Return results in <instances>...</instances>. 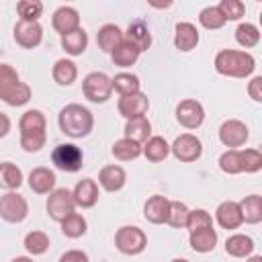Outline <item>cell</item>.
Returning a JSON list of instances; mask_svg holds the SVG:
<instances>
[{"mask_svg":"<svg viewBox=\"0 0 262 262\" xmlns=\"http://www.w3.org/2000/svg\"><path fill=\"white\" fill-rule=\"evenodd\" d=\"M8 131H10V119H8L4 113H0V139L6 137Z\"/></svg>","mask_w":262,"mask_h":262,"instance_id":"cell-48","label":"cell"},{"mask_svg":"<svg viewBox=\"0 0 262 262\" xmlns=\"http://www.w3.org/2000/svg\"><path fill=\"white\" fill-rule=\"evenodd\" d=\"M190 248L199 254H207V252H213L215 246H217V231L213 227H205V229H196V231H190Z\"/></svg>","mask_w":262,"mask_h":262,"instance_id":"cell-22","label":"cell"},{"mask_svg":"<svg viewBox=\"0 0 262 262\" xmlns=\"http://www.w3.org/2000/svg\"><path fill=\"white\" fill-rule=\"evenodd\" d=\"M215 219L223 229H237L244 223L239 205L235 201H223L215 211Z\"/></svg>","mask_w":262,"mask_h":262,"instance_id":"cell-16","label":"cell"},{"mask_svg":"<svg viewBox=\"0 0 262 262\" xmlns=\"http://www.w3.org/2000/svg\"><path fill=\"white\" fill-rule=\"evenodd\" d=\"M47 127V121H45V115L37 108H31L27 111L20 121H18V129L20 133H37V131H45Z\"/></svg>","mask_w":262,"mask_h":262,"instance_id":"cell-32","label":"cell"},{"mask_svg":"<svg viewBox=\"0 0 262 262\" xmlns=\"http://www.w3.org/2000/svg\"><path fill=\"white\" fill-rule=\"evenodd\" d=\"M205 227H213V217H211L205 209L188 211L186 229H188V231H196V229H205Z\"/></svg>","mask_w":262,"mask_h":262,"instance_id":"cell-43","label":"cell"},{"mask_svg":"<svg viewBox=\"0 0 262 262\" xmlns=\"http://www.w3.org/2000/svg\"><path fill=\"white\" fill-rule=\"evenodd\" d=\"M43 39V27L39 23H29V20H18L14 25V41L25 47V49H33L41 43Z\"/></svg>","mask_w":262,"mask_h":262,"instance_id":"cell-13","label":"cell"},{"mask_svg":"<svg viewBox=\"0 0 262 262\" xmlns=\"http://www.w3.org/2000/svg\"><path fill=\"white\" fill-rule=\"evenodd\" d=\"M217 8L225 20H239L246 12V4L242 0H221L217 4Z\"/></svg>","mask_w":262,"mask_h":262,"instance_id":"cell-42","label":"cell"},{"mask_svg":"<svg viewBox=\"0 0 262 262\" xmlns=\"http://www.w3.org/2000/svg\"><path fill=\"white\" fill-rule=\"evenodd\" d=\"M170 154H174V158L178 162H194L201 158L203 154V143L196 135L192 133H182L174 139V143L170 145Z\"/></svg>","mask_w":262,"mask_h":262,"instance_id":"cell-9","label":"cell"},{"mask_svg":"<svg viewBox=\"0 0 262 262\" xmlns=\"http://www.w3.org/2000/svg\"><path fill=\"white\" fill-rule=\"evenodd\" d=\"M248 94H250L252 100H256V102L262 100V76L252 78V82L248 84Z\"/></svg>","mask_w":262,"mask_h":262,"instance_id":"cell-46","label":"cell"},{"mask_svg":"<svg viewBox=\"0 0 262 262\" xmlns=\"http://www.w3.org/2000/svg\"><path fill=\"white\" fill-rule=\"evenodd\" d=\"M111 84H113V90H117L121 96L125 94H133V92H139V78L135 74H129V72H121L117 74L115 78H111Z\"/></svg>","mask_w":262,"mask_h":262,"instance_id":"cell-34","label":"cell"},{"mask_svg":"<svg viewBox=\"0 0 262 262\" xmlns=\"http://www.w3.org/2000/svg\"><path fill=\"white\" fill-rule=\"evenodd\" d=\"M51 76H53V80H55L59 86H70V84H74L76 78H78V68H76V63H74L72 59L61 57V59L55 61Z\"/></svg>","mask_w":262,"mask_h":262,"instance_id":"cell-31","label":"cell"},{"mask_svg":"<svg viewBox=\"0 0 262 262\" xmlns=\"http://www.w3.org/2000/svg\"><path fill=\"white\" fill-rule=\"evenodd\" d=\"M98 182H100V186H102L104 190H108V192H117V190H121V188L125 186V182H127V174H125V170H123L121 166L111 164V166H104V168L100 170V174H98Z\"/></svg>","mask_w":262,"mask_h":262,"instance_id":"cell-18","label":"cell"},{"mask_svg":"<svg viewBox=\"0 0 262 262\" xmlns=\"http://www.w3.org/2000/svg\"><path fill=\"white\" fill-rule=\"evenodd\" d=\"M59 262H88V256L82 250H68L66 254H61Z\"/></svg>","mask_w":262,"mask_h":262,"instance_id":"cell-47","label":"cell"},{"mask_svg":"<svg viewBox=\"0 0 262 262\" xmlns=\"http://www.w3.org/2000/svg\"><path fill=\"white\" fill-rule=\"evenodd\" d=\"M82 92L90 102H106L113 94V84L111 78L102 72H90L82 80Z\"/></svg>","mask_w":262,"mask_h":262,"instance_id":"cell-5","label":"cell"},{"mask_svg":"<svg viewBox=\"0 0 262 262\" xmlns=\"http://www.w3.org/2000/svg\"><path fill=\"white\" fill-rule=\"evenodd\" d=\"M76 209V203H74V196H72V190L68 188H53L47 196V213L53 221H63L68 215H72Z\"/></svg>","mask_w":262,"mask_h":262,"instance_id":"cell-8","label":"cell"},{"mask_svg":"<svg viewBox=\"0 0 262 262\" xmlns=\"http://www.w3.org/2000/svg\"><path fill=\"white\" fill-rule=\"evenodd\" d=\"M239 211H242V219L246 223H260L262 221V196L260 194H250L246 199H242L239 203Z\"/></svg>","mask_w":262,"mask_h":262,"instance_id":"cell-29","label":"cell"},{"mask_svg":"<svg viewBox=\"0 0 262 262\" xmlns=\"http://www.w3.org/2000/svg\"><path fill=\"white\" fill-rule=\"evenodd\" d=\"M59 129L63 135L68 137H86L90 131H92V125H94V119H92V113L82 106V104H66L61 111H59Z\"/></svg>","mask_w":262,"mask_h":262,"instance_id":"cell-1","label":"cell"},{"mask_svg":"<svg viewBox=\"0 0 262 262\" xmlns=\"http://www.w3.org/2000/svg\"><path fill=\"white\" fill-rule=\"evenodd\" d=\"M29 215V205L27 199L14 190L6 192L0 196V217L8 223H20Z\"/></svg>","mask_w":262,"mask_h":262,"instance_id":"cell-7","label":"cell"},{"mask_svg":"<svg viewBox=\"0 0 262 262\" xmlns=\"http://www.w3.org/2000/svg\"><path fill=\"white\" fill-rule=\"evenodd\" d=\"M235 41H237L242 47H246V49L258 45V41H260V31H258V27L252 25V23H242V25L235 29Z\"/></svg>","mask_w":262,"mask_h":262,"instance_id":"cell-37","label":"cell"},{"mask_svg":"<svg viewBox=\"0 0 262 262\" xmlns=\"http://www.w3.org/2000/svg\"><path fill=\"white\" fill-rule=\"evenodd\" d=\"M111 151H113V156L117 160L131 162V160H135V158L141 156V145L135 143V141H131V139H127V137H123V139H119V141L113 143V149Z\"/></svg>","mask_w":262,"mask_h":262,"instance_id":"cell-33","label":"cell"},{"mask_svg":"<svg viewBox=\"0 0 262 262\" xmlns=\"http://www.w3.org/2000/svg\"><path fill=\"white\" fill-rule=\"evenodd\" d=\"M123 39H125V35L117 25H102L96 33V43L104 53H111Z\"/></svg>","mask_w":262,"mask_h":262,"instance_id":"cell-25","label":"cell"},{"mask_svg":"<svg viewBox=\"0 0 262 262\" xmlns=\"http://www.w3.org/2000/svg\"><path fill=\"white\" fill-rule=\"evenodd\" d=\"M115 246H117V250L121 254L137 256V254H141L145 250L147 237H145L143 229H139L135 225H123L115 233Z\"/></svg>","mask_w":262,"mask_h":262,"instance_id":"cell-4","label":"cell"},{"mask_svg":"<svg viewBox=\"0 0 262 262\" xmlns=\"http://www.w3.org/2000/svg\"><path fill=\"white\" fill-rule=\"evenodd\" d=\"M61 47L68 55H82L88 47V35L86 31L80 27L68 35H61Z\"/></svg>","mask_w":262,"mask_h":262,"instance_id":"cell-28","label":"cell"},{"mask_svg":"<svg viewBox=\"0 0 262 262\" xmlns=\"http://www.w3.org/2000/svg\"><path fill=\"white\" fill-rule=\"evenodd\" d=\"M0 100L10 106H23L31 100V88L20 82L16 70L8 63H0Z\"/></svg>","mask_w":262,"mask_h":262,"instance_id":"cell-3","label":"cell"},{"mask_svg":"<svg viewBox=\"0 0 262 262\" xmlns=\"http://www.w3.org/2000/svg\"><path fill=\"white\" fill-rule=\"evenodd\" d=\"M219 168L225 172V174H239L242 168H239V151L237 149H227L219 156Z\"/></svg>","mask_w":262,"mask_h":262,"instance_id":"cell-45","label":"cell"},{"mask_svg":"<svg viewBox=\"0 0 262 262\" xmlns=\"http://www.w3.org/2000/svg\"><path fill=\"white\" fill-rule=\"evenodd\" d=\"M29 186L37 194H49L55 188V174H53V170H49L45 166L33 168L31 174H29Z\"/></svg>","mask_w":262,"mask_h":262,"instance_id":"cell-17","label":"cell"},{"mask_svg":"<svg viewBox=\"0 0 262 262\" xmlns=\"http://www.w3.org/2000/svg\"><path fill=\"white\" fill-rule=\"evenodd\" d=\"M51 162L61 172H78L84 162V154L74 143H59L51 151Z\"/></svg>","mask_w":262,"mask_h":262,"instance_id":"cell-6","label":"cell"},{"mask_svg":"<svg viewBox=\"0 0 262 262\" xmlns=\"http://www.w3.org/2000/svg\"><path fill=\"white\" fill-rule=\"evenodd\" d=\"M246 262H262V258H260V256H250Z\"/></svg>","mask_w":262,"mask_h":262,"instance_id":"cell-50","label":"cell"},{"mask_svg":"<svg viewBox=\"0 0 262 262\" xmlns=\"http://www.w3.org/2000/svg\"><path fill=\"white\" fill-rule=\"evenodd\" d=\"M72 196H74L76 207H82V209L94 207L96 201H98V184H96V180H92V178L80 180L76 184V188L72 190Z\"/></svg>","mask_w":262,"mask_h":262,"instance_id":"cell-15","label":"cell"},{"mask_svg":"<svg viewBox=\"0 0 262 262\" xmlns=\"http://www.w3.org/2000/svg\"><path fill=\"white\" fill-rule=\"evenodd\" d=\"M256 68V59L252 53L248 51H239V49H221L215 55V70L221 76H229V78H246L254 72Z\"/></svg>","mask_w":262,"mask_h":262,"instance_id":"cell-2","label":"cell"},{"mask_svg":"<svg viewBox=\"0 0 262 262\" xmlns=\"http://www.w3.org/2000/svg\"><path fill=\"white\" fill-rule=\"evenodd\" d=\"M139 49L135 47V45H131L127 39H123L113 51H111V59H113V63L115 66H119V68H129V66H133L137 59H139Z\"/></svg>","mask_w":262,"mask_h":262,"instance_id":"cell-26","label":"cell"},{"mask_svg":"<svg viewBox=\"0 0 262 262\" xmlns=\"http://www.w3.org/2000/svg\"><path fill=\"white\" fill-rule=\"evenodd\" d=\"M16 12H18L20 20L37 23V18L43 12V2H39V0H20L16 4Z\"/></svg>","mask_w":262,"mask_h":262,"instance_id":"cell-41","label":"cell"},{"mask_svg":"<svg viewBox=\"0 0 262 262\" xmlns=\"http://www.w3.org/2000/svg\"><path fill=\"white\" fill-rule=\"evenodd\" d=\"M225 252L233 258H248L254 252V239L244 233H233L225 239Z\"/></svg>","mask_w":262,"mask_h":262,"instance_id":"cell-23","label":"cell"},{"mask_svg":"<svg viewBox=\"0 0 262 262\" xmlns=\"http://www.w3.org/2000/svg\"><path fill=\"white\" fill-rule=\"evenodd\" d=\"M250 137V131L246 127V123H242L239 119H227L221 127H219V139L225 147L235 149L242 147Z\"/></svg>","mask_w":262,"mask_h":262,"instance_id":"cell-11","label":"cell"},{"mask_svg":"<svg viewBox=\"0 0 262 262\" xmlns=\"http://www.w3.org/2000/svg\"><path fill=\"white\" fill-rule=\"evenodd\" d=\"M174 45L180 51H192L199 45V31L192 23H178L174 33Z\"/></svg>","mask_w":262,"mask_h":262,"instance_id":"cell-20","label":"cell"},{"mask_svg":"<svg viewBox=\"0 0 262 262\" xmlns=\"http://www.w3.org/2000/svg\"><path fill=\"white\" fill-rule=\"evenodd\" d=\"M25 248H27V252L33 254V256L45 254L47 248H49V237H47V233H43V231H31V233H27V235H25Z\"/></svg>","mask_w":262,"mask_h":262,"instance_id":"cell-38","label":"cell"},{"mask_svg":"<svg viewBox=\"0 0 262 262\" xmlns=\"http://www.w3.org/2000/svg\"><path fill=\"white\" fill-rule=\"evenodd\" d=\"M188 207L182 203V201H170L168 205V215H166V223L180 229V227H186V219H188Z\"/></svg>","mask_w":262,"mask_h":262,"instance_id":"cell-36","label":"cell"},{"mask_svg":"<svg viewBox=\"0 0 262 262\" xmlns=\"http://www.w3.org/2000/svg\"><path fill=\"white\" fill-rule=\"evenodd\" d=\"M239 151V168L242 172H258L262 168V154L260 149H237Z\"/></svg>","mask_w":262,"mask_h":262,"instance_id":"cell-40","label":"cell"},{"mask_svg":"<svg viewBox=\"0 0 262 262\" xmlns=\"http://www.w3.org/2000/svg\"><path fill=\"white\" fill-rule=\"evenodd\" d=\"M172 262H188V260H184V258H174Z\"/></svg>","mask_w":262,"mask_h":262,"instance_id":"cell-51","label":"cell"},{"mask_svg":"<svg viewBox=\"0 0 262 262\" xmlns=\"http://www.w3.org/2000/svg\"><path fill=\"white\" fill-rule=\"evenodd\" d=\"M199 23H201L205 29H209V31H217V29H221L227 20L223 18V14L219 12L217 6H207V8H203V10L199 12Z\"/></svg>","mask_w":262,"mask_h":262,"instance_id":"cell-39","label":"cell"},{"mask_svg":"<svg viewBox=\"0 0 262 262\" xmlns=\"http://www.w3.org/2000/svg\"><path fill=\"white\" fill-rule=\"evenodd\" d=\"M123 35H125V39H127L131 45H135L139 51H145V49H149V45H151V35H149V29H147V25H145L143 20L131 23L129 29H127V33H123Z\"/></svg>","mask_w":262,"mask_h":262,"instance_id":"cell-24","label":"cell"},{"mask_svg":"<svg viewBox=\"0 0 262 262\" xmlns=\"http://www.w3.org/2000/svg\"><path fill=\"white\" fill-rule=\"evenodd\" d=\"M168 205H170V201H168L166 196L154 194V196H149V199L145 201V205H143V217H145L149 223H156V225L166 223Z\"/></svg>","mask_w":262,"mask_h":262,"instance_id":"cell-19","label":"cell"},{"mask_svg":"<svg viewBox=\"0 0 262 262\" xmlns=\"http://www.w3.org/2000/svg\"><path fill=\"white\" fill-rule=\"evenodd\" d=\"M125 137L135 141V143H145L149 137H151V123L147 121V117H135V119H129L127 125H125Z\"/></svg>","mask_w":262,"mask_h":262,"instance_id":"cell-21","label":"cell"},{"mask_svg":"<svg viewBox=\"0 0 262 262\" xmlns=\"http://www.w3.org/2000/svg\"><path fill=\"white\" fill-rule=\"evenodd\" d=\"M47 133L45 131H37V133H20V147L27 154H35L45 145Z\"/></svg>","mask_w":262,"mask_h":262,"instance_id":"cell-44","label":"cell"},{"mask_svg":"<svg viewBox=\"0 0 262 262\" xmlns=\"http://www.w3.org/2000/svg\"><path fill=\"white\" fill-rule=\"evenodd\" d=\"M23 184V172L12 162H0V188L6 192L16 190Z\"/></svg>","mask_w":262,"mask_h":262,"instance_id":"cell-30","label":"cell"},{"mask_svg":"<svg viewBox=\"0 0 262 262\" xmlns=\"http://www.w3.org/2000/svg\"><path fill=\"white\" fill-rule=\"evenodd\" d=\"M12 262H33V258H29V256H16V258H12Z\"/></svg>","mask_w":262,"mask_h":262,"instance_id":"cell-49","label":"cell"},{"mask_svg":"<svg viewBox=\"0 0 262 262\" xmlns=\"http://www.w3.org/2000/svg\"><path fill=\"white\" fill-rule=\"evenodd\" d=\"M117 108L119 113L129 121V119H135V117H143L149 108V100L143 92H133V94H125L119 98L117 102Z\"/></svg>","mask_w":262,"mask_h":262,"instance_id":"cell-12","label":"cell"},{"mask_svg":"<svg viewBox=\"0 0 262 262\" xmlns=\"http://www.w3.org/2000/svg\"><path fill=\"white\" fill-rule=\"evenodd\" d=\"M51 25H53V29H55L59 35H68V33L80 29V14H78V10L72 8V6H61V8H57V10L53 12Z\"/></svg>","mask_w":262,"mask_h":262,"instance_id":"cell-14","label":"cell"},{"mask_svg":"<svg viewBox=\"0 0 262 262\" xmlns=\"http://www.w3.org/2000/svg\"><path fill=\"white\" fill-rule=\"evenodd\" d=\"M176 121L186 127V129H196L203 125L205 121V108L199 100L194 98H186V100H180L178 106H176Z\"/></svg>","mask_w":262,"mask_h":262,"instance_id":"cell-10","label":"cell"},{"mask_svg":"<svg viewBox=\"0 0 262 262\" xmlns=\"http://www.w3.org/2000/svg\"><path fill=\"white\" fill-rule=\"evenodd\" d=\"M61 223V233L66 235V237H72V239H76V237H82L84 233H86V219L80 215V213H72V215H68L63 221H59Z\"/></svg>","mask_w":262,"mask_h":262,"instance_id":"cell-35","label":"cell"},{"mask_svg":"<svg viewBox=\"0 0 262 262\" xmlns=\"http://www.w3.org/2000/svg\"><path fill=\"white\" fill-rule=\"evenodd\" d=\"M141 154L149 160V162H164L168 156H170V145L164 137L160 135H154L149 137L143 145H141Z\"/></svg>","mask_w":262,"mask_h":262,"instance_id":"cell-27","label":"cell"}]
</instances>
